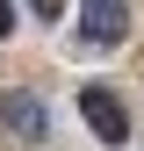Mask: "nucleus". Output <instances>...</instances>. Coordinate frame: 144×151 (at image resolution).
I'll use <instances>...</instances> for the list:
<instances>
[{"mask_svg":"<svg viewBox=\"0 0 144 151\" xmlns=\"http://www.w3.org/2000/svg\"><path fill=\"white\" fill-rule=\"evenodd\" d=\"M79 29L94 50H115L130 36V0H79Z\"/></svg>","mask_w":144,"mask_h":151,"instance_id":"1","label":"nucleus"},{"mask_svg":"<svg viewBox=\"0 0 144 151\" xmlns=\"http://www.w3.org/2000/svg\"><path fill=\"white\" fill-rule=\"evenodd\" d=\"M79 115L94 122V137H101V144H130V108H122L108 86H79Z\"/></svg>","mask_w":144,"mask_h":151,"instance_id":"2","label":"nucleus"},{"mask_svg":"<svg viewBox=\"0 0 144 151\" xmlns=\"http://www.w3.org/2000/svg\"><path fill=\"white\" fill-rule=\"evenodd\" d=\"M0 115H7V129H22V137H43V108H36L29 93H7V108H0Z\"/></svg>","mask_w":144,"mask_h":151,"instance_id":"3","label":"nucleus"},{"mask_svg":"<svg viewBox=\"0 0 144 151\" xmlns=\"http://www.w3.org/2000/svg\"><path fill=\"white\" fill-rule=\"evenodd\" d=\"M29 7L43 14V22H58V14H65V0H29Z\"/></svg>","mask_w":144,"mask_h":151,"instance_id":"4","label":"nucleus"},{"mask_svg":"<svg viewBox=\"0 0 144 151\" xmlns=\"http://www.w3.org/2000/svg\"><path fill=\"white\" fill-rule=\"evenodd\" d=\"M7 29H14V7H7V0H0V36H7Z\"/></svg>","mask_w":144,"mask_h":151,"instance_id":"5","label":"nucleus"}]
</instances>
